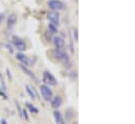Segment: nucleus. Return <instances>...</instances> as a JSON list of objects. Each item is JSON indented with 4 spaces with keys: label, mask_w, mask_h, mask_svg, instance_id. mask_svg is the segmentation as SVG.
<instances>
[{
    "label": "nucleus",
    "mask_w": 135,
    "mask_h": 124,
    "mask_svg": "<svg viewBox=\"0 0 135 124\" xmlns=\"http://www.w3.org/2000/svg\"><path fill=\"white\" fill-rule=\"evenodd\" d=\"M43 81L49 86H56L57 85V79L55 78V76L49 73L48 71H45L44 72V75H43Z\"/></svg>",
    "instance_id": "obj_1"
},
{
    "label": "nucleus",
    "mask_w": 135,
    "mask_h": 124,
    "mask_svg": "<svg viewBox=\"0 0 135 124\" xmlns=\"http://www.w3.org/2000/svg\"><path fill=\"white\" fill-rule=\"evenodd\" d=\"M55 55H56V58H57L59 61H61V62L63 63V64H65V65L70 63V60H69V56L67 55V53H65L64 51H62V50H60V49H57V50H56Z\"/></svg>",
    "instance_id": "obj_2"
},
{
    "label": "nucleus",
    "mask_w": 135,
    "mask_h": 124,
    "mask_svg": "<svg viewBox=\"0 0 135 124\" xmlns=\"http://www.w3.org/2000/svg\"><path fill=\"white\" fill-rule=\"evenodd\" d=\"M47 5L52 11H60V9H63L64 8V4L60 0H50Z\"/></svg>",
    "instance_id": "obj_3"
},
{
    "label": "nucleus",
    "mask_w": 135,
    "mask_h": 124,
    "mask_svg": "<svg viewBox=\"0 0 135 124\" xmlns=\"http://www.w3.org/2000/svg\"><path fill=\"white\" fill-rule=\"evenodd\" d=\"M40 89H41V94H42V96L45 100H50L52 98V91L49 89L48 86L42 85Z\"/></svg>",
    "instance_id": "obj_4"
},
{
    "label": "nucleus",
    "mask_w": 135,
    "mask_h": 124,
    "mask_svg": "<svg viewBox=\"0 0 135 124\" xmlns=\"http://www.w3.org/2000/svg\"><path fill=\"white\" fill-rule=\"evenodd\" d=\"M13 44H14V46L16 47V49H18V50H20V51H23V50H25V48H26L25 43H24L20 38H18V37H14V38H13Z\"/></svg>",
    "instance_id": "obj_5"
},
{
    "label": "nucleus",
    "mask_w": 135,
    "mask_h": 124,
    "mask_svg": "<svg viewBox=\"0 0 135 124\" xmlns=\"http://www.w3.org/2000/svg\"><path fill=\"white\" fill-rule=\"evenodd\" d=\"M47 18L51 21L52 24L59 25V22H60V15H59L57 12H49V13L47 14Z\"/></svg>",
    "instance_id": "obj_6"
},
{
    "label": "nucleus",
    "mask_w": 135,
    "mask_h": 124,
    "mask_svg": "<svg viewBox=\"0 0 135 124\" xmlns=\"http://www.w3.org/2000/svg\"><path fill=\"white\" fill-rule=\"evenodd\" d=\"M16 58L22 63V64H24L25 66H32V65H33L32 60L28 59L26 55H24V54H22V53H18V54H16Z\"/></svg>",
    "instance_id": "obj_7"
},
{
    "label": "nucleus",
    "mask_w": 135,
    "mask_h": 124,
    "mask_svg": "<svg viewBox=\"0 0 135 124\" xmlns=\"http://www.w3.org/2000/svg\"><path fill=\"white\" fill-rule=\"evenodd\" d=\"M54 45L57 49L62 50L63 47H64V40L61 37H55L54 38Z\"/></svg>",
    "instance_id": "obj_8"
},
{
    "label": "nucleus",
    "mask_w": 135,
    "mask_h": 124,
    "mask_svg": "<svg viewBox=\"0 0 135 124\" xmlns=\"http://www.w3.org/2000/svg\"><path fill=\"white\" fill-rule=\"evenodd\" d=\"M50 100H51V106H52L54 109H58V107H60V105H61V103H62V99H61L60 96L52 97Z\"/></svg>",
    "instance_id": "obj_9"
},
{
    "label": "nucleus",
    "mask_w": 135,
    "mask_h": 124,
    "mask_svg": "<svg viewBox=\"0 0 135 124\" xmlns=\"http://www.w3.org/2000/svg\"><path fill=\"white\" fill-rule=\"evenodd\" d=\"M16 22H17V16L15 14H11L8 16V18H7V26L12 27V26H14L16 24Z\"/></svg>",
    "instance_id": "obj_10"
},
{
    "label": "nucleus",
    "mask_w": 135,
    "mask_h": 124,
    "mask_svg": "<svg viewBox=\"0 0 135 124\" xmlns=\"http://www.w3.org/2000/svg\"><path fill=\"white\" fill-rule=\"evenodd\" d=\"M54 116H55V119H56L57 124H64V120H63V117H62L61 113L55 112V113H54Z\"/></svg>",
    "instance_id": "obj_11"
},
{
    "label": "nucleus",
    "mask_w": 135,
    "mask_h": 124,
    "mask_svg": "<svg viewBox=\"0 0 135 124\" xmlns=\"http://www.w3.org/2000/svg\"><path fill=\"white\" fill-rule=\"evenodd\" d=\"M20 67H21V69H22V70H23V71H24V72H25V73H26L27 75H30V76H31L32 78H34V79H36V76H35L34 74H33V73H32V72H31V71H30V70H28V69H27L26 67H24L23 65H21Z\"/></svg>",
    "instance_id": "obj_12"
},
{
    "label": "nucleus",
    "mask_w": 135,
    "mask_h": 124,
    "mask_svg": "<svg viewBox=\"0 0 135 124\" xmlns=\"http://www.w3.org/2000/svg\"><path fill=\"white\" fill-rule=\"evenodd\" d=\"M26 91H27V93L30 94V96H31V97H32L33 99H35V98H36V95H35L34 91L32 90V88H31V87H30L28 85L26 86Z\"/></svg>",
    "instance_id": "obj_13"
},
{
    "label": "nucleus",
    "mask_w": 135,
    "mask_h": 124,
    "mask_svg": "<svg viewBox=\"0 0 135 124\" xmlns=\"http://www.w3.org/2000/svg\"><path fill=\"white\" fill-rule=\"evenodd\" d=\"M48 28H49L50 32H52V33H57V32H58V29H57V27H56V26H55L52 23L48 25Z\"/></svg>",
    "instance_id": "obj_14"
},
{
    "label": "nucleus",
    "mask_w": 135,
    "mask_h": 124,
    "mask_svg": "<svg viewBox=\"0 0 135 124\" xmlns=\"http://www.w3.org/2000/svg\"><path fill=\"white\" fill-rule=\"evenodd\" d=\"M27 106H28V109L31 110V112H32V113H35V114H38V113H39L38 109H36L35 106H33L31 103H27Z\"/></svg>",
    "instance_id": "obj_15"
},
{
    "label": "nucleus",
    "mask_w": 135,
    "mask_h": 124,
    "mask_svg": "<svg viewBox=\"0 0 135 124\" xmlns=\"http://www.w3.org/2000/svg\"><path fill=\"white\" fill-rule=\"evenodd\" d=\"M22 114H23V116H24L25 120H28V116H27V113H26L25 111H23V112H22Z\"/></svg>",
    "instance_id": "obj_16"
},
{
    "label": "nucleus",
    "mask_w": 135,
    "mask_h": 124,
    "mask_svg": "<svg viewBox=\"0 0 135 124\" xmlns=\"http://www.w3.org/2000/svg\"><path fill=\"white\" fill-rule=\"evenodd\" d=\"M74 39L75 41H78V29H74Z\"/></svg>",
    "instance_id": "obj_17"
},
{
    "label": "nucleus",
    "mask_w": 135,
    "mask_h": 124,
    "mask_svg": "<svg viewBox=\"0 0 135 124\" xmlns=\"http://www.w3.org/2000/svg\"><path fill=\"white\" fill-rule=\"evenodd\" d=\"M6 73L8 74V76H9V78H12V75H11V73H9V70H8V69H6Z\"/></svg>",
    "instance_id": "obj_18"
},
{
    "label": "nucleus",
    "mask_w": 135,
    "mask_h": 124,
    "mask_svg": "<svg viewBox=\"0 0 135 124\" xmlns=\"http://www.w3.org/2000/svg\"><path fill=\"white\" fill-rule=\"evenodd\" d=\"M2 19H3V15H2V14H0V22L2 21Z\"/></svg>",
    "instance_id": "obj_19"
},
{
    "label": "nucleus",
    "mask_w": 135,
    "mask_h": 124,
    "mask_svg": "<svg viewBox=\"0 0 135 124\" xmlns=\"http://www.w3.org/2000/svg\"><path fill=\"white\" fill-rule=\"evenodd\" d=\"M1 123H2V124H6V123H5V120H1Z\"/></svg>",
    "instance_id": "obj_20"
}]
</instances>
